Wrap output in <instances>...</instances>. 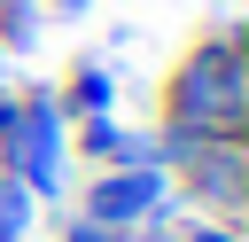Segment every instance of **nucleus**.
I'll use <instances>...</instances> for the list:
<instances>
[{
    "label": "nucleus",
    "mask_w": 249,
    "mask_h": 242,
    "mask_svg": "<svg viewBox=\"0 0 249 242\" xmlns=\"http://www.w3.org/2000/svg\"><path fill=\"white\" fill-rule=\"evenodd\" d=\"M163 125H187L202 141H241V125H249L241 31H210L179 55V70L163 78Z\"/></svg>",
    "instance_id": "f257e3e1"
},
{
    "label": "nucleus",
    "mask_w": 249,
    "mask_h": 242,
    "mask_svg": "<svg viewBox=\"0 0 249 242\" xmlns=\"http://www.w3.org/2000/svg\"><path fill=\"white\" fill-rule=\"evenodd\" d=\"M16 148H8V172L31 187V203H62L70 187V117L62 101L39 86V94H16Z\"/></svg>",
    "instance_id": "f03ea898"
},
{
    "label": "nucleus",
    "mask_w": 249,
    "mask_h": 242,
    "mask_svg": "<svg viewBox=\"0 0 249 242\" xmlns=\"http://www.w3.org/2000/svg\"><path fill=\"white\" fill-rule=\"evenodd\" d=\"M179 203H202L195 219H241L249 203V148L241 141H202L187 164H179Z\"/></svg>",
    "instance_id": "7ed1b4c3"
},
{
    "label": "nucleus",
    "mask_w": 249,
    "mask_h": 242,
    "mask_svg": "<svg viewBox=\"0 0 249 242\" xmlns=\"http://www.w3.org/2000/svg\"><path fill=\"white\" fill-rule=\"evenodd\" d=\"M163 195H171V172H156V164H109V172L78 195V219L140 226V219H148V203H163Z\"/></svg>",
    "instance_id": "20e7f679"
},
{
    "label": "nucleus",
    "mask_w": 249,
    "mask_h": 242,
    "mask_svg": "<svg viewBox=\"0 0 249 242\" xmlns=\"http://www.w3.org/2000/svg\"><path fill=\"white\" fill-rule=\"evenodd\" d=\"M54 101H62V117H109V101H117L109 62H78V70H70V86H62Z\"/></svg>",
    "instance_id": "39448f33"
},
{
    "label": "nucleus",
    "mask_w": 249,
    "mask_h": 242,
    "mask_svg": "<svg viewBox=\"0 0 249 242\" xmlns=\"http://www.w3.org/2000/svg\"><path fill=\"white\" fill-rule=\"evenodd\" d=\"M23 234H31V187L0 172V242H23Z\"/></svg>",
    "instance_id": "423d86ee"
},
{
    "label": "nucleus",
    "mask_w": 249,
    "mask_h": 242,
    "mask_svg": "<svg viewBox=\"0 0 249 242\" xmlns=\"http://www.w3.org/2000/svg\"><path fill=\"white\" fill-rule=\"evenodd\" d=\"M171 242H241V226H233V219H195V211H187Z\"/></svg>",
    "instance_id": "0eeeda50"
},
{
    "label": "nucleus",
    "mask_w": 249,
    "mask_h": 242,
    "mask_svg": "<svg viewBox=\"0 0 249 242\" xmlns=\"http://www.w3.org/2000/svg\"><path fill=\"white\" fill-rule=\"evenodd\" d=\"M62 242H132V226H101V219H62Z\"/></svg>",
    "instance_id": "6e6552de"
},
{
    "label": "nucleus",
    "mask_w": 249,
    "mask_h": 242,
    "mask_svg": "<svg viewBox=\"0 0 249 242\" xmlns=\"http://www.w3.org/2000/svg\"><path fill=\"white\" fill-rule=\"evenodd\" d=\"M16 109H23V101L0 94V172H8V148H16Z\"/></svg>",
    "instance_id": "1a4fd4ad"
},
{
    "label": "nucleus",
    "mask_w": 249,
    "mask_h": 242,
    "mask_svg": "<svg viewBox=\"0 0 249 242\" xmlns=\"http://www.w3.org/2000/svg\"><path fill=\"white\" fill-rule=\"evenodd\" d=\"M47 8H54V16H86L93 0H47Z\"/></svg>",
    "instance_id": "9d476101"
}]
</instances>
